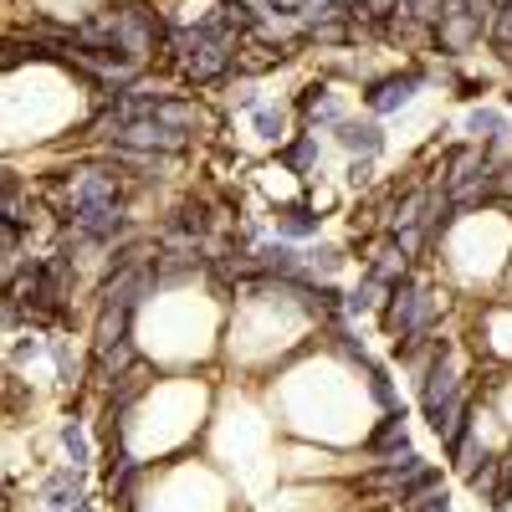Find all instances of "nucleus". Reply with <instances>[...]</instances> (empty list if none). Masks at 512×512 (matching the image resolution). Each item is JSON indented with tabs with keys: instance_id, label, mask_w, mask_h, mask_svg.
Masks as SVG:
<instances>
[{
	"instance_id": "f257e3e1",
	"label": "nucleus",
	"mask_w": 512,
	"mask_h": 512,
	"mask_svg": "<svg viewBox=\"0 0 512 512\" xmlns=\"http://www.w3.org/2000/svg\"><path fill=\"white\" fill-rule=\"evenodd\" d=\"M169 47L180 52L185 77L195 82V88H205V82H221V77L236 67L241 36H236V31L221 21V11H216V16H205V21H195V26H169Z\"/></svg>"
},
{
	"instance_id": "f03ea898",
	"label": "nucleus",
	"mask_w": 512,
	"mask_h": 512,
	"mask_svg": "<svg viewBox=\"0 0 512 512\" xmlns=\"http://www.w3.org/2000/svg\"><path fill=\"white\" fill-rule=\"evenodd\" d=\"M113 139V149H139V154H180L190 144V134L169 128L159 118H134V123H98Z\"/></svg>"
},
{
	"instance_id": "7ed1b4c3",
	"label": "nucleus",
	"mask_w": 512,
	"mask_h": 512,
	"mask_svg": "<svg viewBox=\"0 0 512 512\" xmlns=\"http://www.w3.org/2000/svg\"><path fill=\"white\" fill-rule=\"evenodd\" d=\"M456 395H461V374L451 364V344L436 338V344H431V364L420 369V410H425V420H436Z\"/></svg>"
},
{
	"instance_id": "20e7f679",
	"label": "nucleus",
	"mask_w": 512,
	"mask_h": 512,
	"mask_svg": "<svg viewBox=\"0 0 512 512\" xmlns=\"http://www.w3.org/2000/svg\"><path fill=\"white\" fill-rule=\"evenodd\" d=\"M425 82H431V72H425V67H405V72H390V77H374L369 82V88H364V108L369 113H400L420 88H425Z\"/></svg>"
},
{
	"instance_id": "39448f33",
	"label": "nucleus",
	"mask_w": 512,
	"mask_h": 512,
	"mask_svg": "<svg viewBox=\"0 0 512 512\" xmlns=\"http://www.w3.org/2000/svg\"><path fill=\"white\" fill-rule=\"evenodd\" d=\"M67 226L82 231L88 241H98V246H108V241H118V236L134 231V226H128L123 200H108V205H77V210H67Z\"/></svg>"
},
{
	"instance_id": "423d86ee",
	"label": "nucleus",
	"mask_w": 512,
	"mask_h": 512,
	"mask_svg": "<svg viewBox=\"0 0 512 512\" xmlns=\"http://www.w3.org/2000/svg\"><path fill=\"white\" fill-rule=\"evenodd\" d=\"M333 139L344 144L354 159H374V154L384 149V128H379L374 118H344V123L333 128Z\"/></svg>"
},
{
	"instance_id": "0eeeda50",
	"label": "nucleus",
	"mask_w": 512,
	"mask_h": 512,
	"mask_svg": "<svg viewBox=\"0 0 512 512\" xmlns=\"http://www.w3.org/2000/svg\"><path fill=\"white\" fill-rule=\"evenodd\" d=\"M128 328H134V313L128 308H108L98 303V328H93V359L113 354L118 344H128Z\"/></svg>"
},
{
	"instance_id": "6e6552de",
	"label": "nucleus",
	"mask_w": 512,
	"mask_h": 512,
	"mask_svg": "<svg viewBox=\"0 0 512 512\" xmlns=\"http://www.w3.org/2000/svg\"><path fill=\"white\" fill-rule=\"evenodd\" d=\"M466 487H472L487 507H497L507 497V456H482V466L466 472Z\"/></svg>"
},
{
	"instance_id": "1a4fd4ad",
	"label": "nucleus",
	"mask_w": 512,
	"mask_h": 512,
	"mask_svg": "<svg viewBox=\"0 0 512 512\" xmlns=\"http://www.w3.org/2000/svg\"><path fill=\"white\" fill-rule=\"evenodd\" d=\"M436 492H441V472H436V466H420V472H410V477L390 492V507H400V512L415 507V512H420V502L436 497Z\"/></svg>"
},
{
	"instance_id": "9d476101",
	"label": "nucleus",
	"mask_w": 512,
	"mask_h": 512,
	"mask_svg": "<svg viewBox=\"0 0 512 512\" xmlns=\"http://www.w3.org/2000/svg\"><path fill=\"white\" fill-rule=\"evenodd\" d=\"M384 303H390V282H379L374 272L354 287V292H344V318H364V313H384Z\"/></svg>"
},
{
	"instance_id": "9b49d317",
	"label": "nucleus",
	"mask_w": 512,
	"mask_h": 512,
	"mask_svg": "<svg viewBox=\"0 0 512 512\" xmlns=\"http://www.w3.org/2000/svg\"><path fill=\"white\" fill-rule=\"evenodd\" d=\"M318 226H323V216L313 205H303V200L277 210V236L282 241H308V236H318Z\"/></svg>"
},
{
	"instance_id": "f8f14e48",
	"label": "nucleus",
	"mask_w": 512,
	"mask_h": 512,
	"mask_svg": "<svg viewBox=\"0 0 512 512\" xmlns=\"http://www.w3.org/2000/svg\"><path fill=\"white\" fill-rule=\"evenodd\" d=\"M405 410H384V420L374 425V436H369V451L374 456H390V451H405Z\"/></svg>"
},
{
	"instance_id": "ddd939ff",
	"label": "nucleus",
	"mask_w": 512,
	"mask_h": 512,
	"mask_svg": "<svg viewBox=\"0 0 512 512\" xmlns=\"http://www.w3.org/2000/svg\"><path fill=\"white\" fill-rule=\"evenodd\" d=\"M507 134V113H497V108H472L466 113V139L472 144H497Z\"/></svg>"
},
{
	"instance_id": "4468645a",
	"label": "nucleus",
	"mask_w": 512,
	"mask_h": 512,
	"mask_svg": "<svg viewBox=\"0 0 512 512\" xmlns=\"http://www.w3.org/2000/svg\"><path fill=\"white\" fill-rule=\"evenodd\" d=\"M318 154H323L318 149V134H297L287 149H277V164H287L292 175H308V169L318 164Z\"/></svg>"
},
{
	"instance_id": "2eb2a0df",
	"label": "nucleus",
	"mask_w": 512,
	"mask_h": 512,
	"mask_svg": "<svg viewBox=\"0 0 512 512\" xmlns=\"http://www.w3.org/2000/svg\"><path fill=\"white\" fill-rule=\"evenodd\" d=\"M159 123H169V128H180V134H195V128H200V108L195 103H185V98H175V93H169L164 103H159V113H154Z\"/></svg>"
},
{
	"instance_id": "dca6fc26",
	"label": "nucleus",
	"mask_w": 512,
	"mask_h": 512,
	"mask_svg": "<svg viewBox=\"0 0 512 512\" xmlns=\"http://www.w3.org/2000/svg\"><path fill=\"white\" fill-rule=\"evenodd\" d=\"M487 41H492L497 52H507V57H512V0H502V6H497V21H492Z\"/></svg>"
},
{
	"instance_id": "f3484780",
	"label": "nucleus",
	"mask_w": 512,
	"mask_h": 512,
	"mask_svg": "<svg viewBox=\"0 0 512 512\" xmlns=\"http://www.w3.org/2000/svg\"><path fill=\"white\" fill-rule=\"evenodd\" d=\"M62 446H67L72 466H88V436H82V420H62Z\"/></svg>"
},
{
	"instance_id": "a211bd4d",
	"label": "nucleus",
	"mask_w": 512,
	"mask_h": 512,
	"mask_svg": "<svg viewBox=\"0 0 512 512\" xmlns=\"http://www.w3.org/2000/svg\"><path fill=\"white\" fill-rule=\"evenodd\" d=\"M369 395L384 405V410H400V395H395V384H390V374H384L379 364H369Z\"/></svg>"
},
{
	"instance_id": "6ab92c4d",
	"label": "nucleus",
	"mask_w": 512,
	"mask_h": 512,
	"mask_svg": "<svg viewBox=\"0 0 512 512\" xmlns=\"http://www.w3.org/2000/svg\"><path fill=\"white\" fill-rule=\"evenodd\" d=\"M47 349H52V359H57V374H62V384L72 390V384H77V374H82V364L72 359V349L62 344V338H47Z\"/></svg>"
},
{
	"instance_id": "aec40b11",
	"label": "nucleus",
	"mask_w": 512,
	"mask_h": 512,
	"mask_svg": "<svg viewBox=\"0 0 512 512\" xmlns=\"http://www.w3.org/2000/svg\"><path fill=\"white\" fill-rule=\"evenodd\" d=\"M497 6H502V0H461V11L472 16L482 31H492V21H497Z\"/></svg>"
},
{
	"instance_id": "412c9836",
	"label": "nucleus",
	"mask_w": 512,
	"mask_h": 512,
	"mask_svg": "<svg viewBox=\"0 0 512 512\" xmlns=\"http://www.w3.org/2000/svg\"><path fill=\"white\" fill-rule=\"evenodd\" d=\"M256 128H262V139H282V108L262 103L256 108Z\"/></svg>"
},
{
	"instance_id": "4be33fe9",
	"label": "nucleus",
	"mask_w": 512,
	"mask_h": 512,
	"mask_svg": "<svg viewBox=\"0 0 512 512\" xmlns=\"http://www.w3.org/2000/svg\"><path fill=\"white\" fill-rule=\"evenodd\" d=\"M318 0H267V16H308Z\"/></svg>"
},
{
	"instance_id": "5701e85b",
	"label": "nucleus",
	"mask_w": 512,
	"mask_h": 512,
	"mask_svg": "<svg viewBox=\"0 0 512 512\" xmlns=\"http://www.w3.org/2000/svg\"><path fill=\"white\" fill-rule=\"evenodd\" d=\"M369 175H374V159H354V164H349V180H354V185H369Z\"/></svg>"
},
{
	"instance_id": "b1692460",
	"label": "nucleus",
	"mask_w": 512,
	"mask_h": 512,
	"mask_svg": "<svg viewBox=\"0 0 512 512\" xmlns=\"http://www.w3.org/2000/svg\"><path fill=\"white\" fill-rule=\"evenodd\" d=\"M420 512H451V502H446V492H436V497H425V502H420Z\"/></svg>"
}]
</instances>
